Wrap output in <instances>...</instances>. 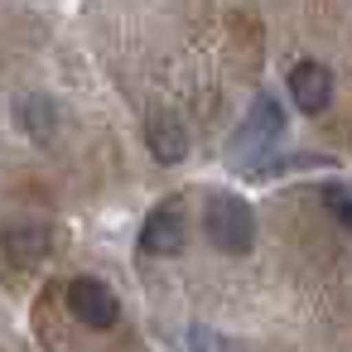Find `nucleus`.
<instances>
[{
	"label": "nucleus",
	"mask_w": 352,
	"mask_h": 352,
	"mask_svg": "<svg viewBox=\"0 0 352 352\" xmlns=\"http://www.w3.org/2000/svg\"><path fill=\"white\" fill-rule=\"evenodd\" d=\"M203 232H208V241H212L217 251L246 256V251L256 246V212H251V203L236 198V193H212L208 208H203Z\"/></svg>",
	"instance_id": "1"
},
{
	"label": "nucleus",
	"mask_w": 352,
	"mask_h": 352,
	"mask_svg": "<svg viewBox=\"0 0 352 352\" xmlns=\"http://www.w3.org/2000/svg\"><path fill=\"white\" fill-rule=\"evenodd\" d=\"M323 203H328V212L338 217V227H347L352 232V184H323Z\"/></svg>",
	"instance_id": "10"
},
{
	"label": "nucleus",
	"mask_w": 352,
	"mask_h": 352,
	"mask_svg": "<svg viewBox=\"0 0 352 352\" xmlns=\"http://www.w3.org/2000/svg\"><path fill=\"white\" fill-rule=\"evenodd\" d=\"M188 241V217L179 198H164L145 222H140V256H179Z\"/></svg>",
	"instance_id": "3"
},
{
	"label": "nucleus",
	"mask_w": 352,
	"mask_h": 352,
	"mask_svg": "<svg viewBox=\"0 0 352 352\" xmlns=\"http://www.w3.org/2000/svg\"><path fill=\"white\" fill-rule=\"evenodd\" d=\"M289 102H294L304 116L328 111V102H333V73H328L318 58H299V63L289 68Z\"/></svg>",
	"instance_id": "5"
},
{
	"label": "nucleus",
	"mask_w": 352,
	"mask_h": 352,
	"mask_svg": "<svg viewBox=\"0 0 352 352\" xmlns=\"http://www.w3.org/2000/svg\"><path fill=\"white\" fill-rule=\"evenodd\" d=\"M0 251L10 256V265L34 270L49 256V227H39V222H10L6 232H0Z\"/></svg>",
	"instance_id": "7"
},
{
	"label": "nucleus",
	"mask_w": 352,
	"mask_h": 352,
	"mask_svg": "<svg viewBox=\"0 0 352 352\" xmlns=\"http://www.w3.org/2000/svg\"><path fill=\"white\" fill-rule=\"evenodd\" d=\"M68 309H73V318L87 323V328H111V323L121 318V299H116V289L102 285L97 275H78V280H68Z\"/></svg>",
	"instance_id": "4"
},
{
	"label": "nucleus",
	"mask_w": 352,
	"mask_h": 352,
	"mask_svg": "<svg viewBox=\"0 0 352 352\" xmlns=\"http://www.w3.org/2000/svg\"><path fill=\"white\" fill-rule=\"evenodd\" d=\"M15 121H20V131L30 135V140H39V145H54V135H58V107L49 102V97H20L15 102Z\"/></svg>",
	"instance_id": "8"
},
{
	"label": "nucleus",
	"mask_w": 352,
	"mask_h": 352,
	"mask_svg": "<svg viewBox=\"0 0 352 352\" xmlns=\"http://www.w3.org/2000/svg\"><path fill=\"white\" fill-rule=\"evenodd\" d=\"M285 135V107L270 97V92H261L256 102H251V111H246V121L236 126V135H232V160L241 164V169H256L265 155H270V145Z\"/></svg>",
	"instance_id": "2"
},
{
	"label": "nucleus",
	"mask_w": 352,
	"mask_h": 352,
	"mask_svg": "<svg viewBox=\"0 0 352 352\" xmlns=\"http://www.w3.org/2000/svg\"><path fill=\"white\" fill-rule=\"evenodd\" d=\"M145 145H150L155 164H184V155H188V126L174 111H155L145 121Z\"/></svg>",
	"instance_id": "6"
},
{
	"label": "nucleus",
	"mask_w": 352,
	"mask_h": 352,
	"mask_svg": "<svg viewBox=\"0 0 352 352\" xmlns=\"http://www.w3.org/2000/svg\"><path fill=\"white\" fill-rule=\"evenodd\" d=\"M184 342H188V352H241V342H232V338H222L217 328H203V323L188 328Z\"/></svg>",
	"instance_id": "9"
}]
</instances>
